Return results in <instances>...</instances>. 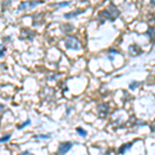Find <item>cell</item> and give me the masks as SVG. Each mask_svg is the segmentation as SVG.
I'll list each match as a JSON object with an SVG mask.
<instances>
[{
    "label": "cell",
    "instance_id": "obj_1",
    "mask_svg": "<svg viewBox=\"0 0 155 155\" xmlns=\"http://www.w3.org/2000/svg\"><path fill=\"white\" fill-rule=\"evenodd\" d=\"M120 16V12L117 9V7L113 3L110 4V6L106 8L104 11L101 12L98 14V19L101 20V23H104L106 20H109L111 22H114Z\"/></svg>",
    "mask_w": 155,
    "mask_h": 155
},
{
    "label": "cell",
    "instance_id": "obj_2",
    "mask_svg": "<svg viewBox=\"0 0 155 155\" xmlns=\"http://www.w3.org/2000/svg\"><path fill=\"white\" fill-rule=\"evenodd\" d=\"M65 47L69 50H74L78 51L79 49L82 48V45L80 41L78 38H76L74 36H68L65 39Z\"/></svg>",
    "mask_w": 155,
    "mask_h": 155
},
{
    "label": "cell",
    "instance_id": "obj_3",
    "mask_svg": "<svg viewBox=\"0 0 155 155\" xmlns=\"http://www.w3.org/2000/svg\"><path fill=\"white\" fill-rule=\"evenodd\" d=\"M71 147H72V143H71V142H64V143H61L59 145V148H58V154L59 155L66 154L67 152L71 149Z\"/></svg>",
    "mask_w": 155,
    "mask_h": 155
},
{
    "label": "cell",
    "instance_id": "obj_4",
    "mask_svg": "<svg viewBox=\"0 0 155 155\" xmlns=\"http://www.w3.org/2000/svg\"><path fill=\"white\" fill-rule=\"evenodd\" d=\"M97 111H98L99 117L101 118H104L107 115V113H109V104H99L98 107H97Z\"/></svg>",
    "mask_w": 155,
    "mask_h": 155
},
{
    "label": "cell",
    "instance_id": "obj_5",
    "mask_svg": "<svg viewBox=\"0 0 155 155\" xmlns=\"http://www.w3.org/2000/svg\"><path fill=\"white\" fill-rule=\"evenodd\" d=\"M85 12V9H82V11H76V12H67V14L64 15V17H65L66 19H71V18H74V17H77L78 15L80 14H83V12Z\"/></svg>",
    "mask_w": 155,
    "mask_h": 155
},
{
    "label": "cell",
    "instance_id": "obj_6",
    "mask_svg": "<svg viewBox=\"0 0 155 155\" xmlns=\"http://www.w3.org/2000/svg\"><path fill=\"white\" fill-rule=\"evenodd\" d=\"M132 145H134V142H132V143H129V144H124V145H122L121 147H120L119 148V153L120 154H124L125 153V152L127 151V150H129L131 148V146Z\"/></svg>",
    "mask_w": 155,
    "mask_h": 155
},
{
    "label": "cell",
    "instance_id": "obj_7",
    "mask_svg": "<svg viewBox=\"0 0 155 155\" xmlns=\"http://www.w3.org/2000/svg\"><path fill=\"white\" fill-rule=\"evenodd\" d=\"M76 130H77V132H78V134H79L81 137H86V136H87V131L85 130V129L82 128V127H78Z\"/></svg>",
    "mask_w": 155,
    "mask_h": 155
},
{
    "label": "cell",
    "instance_id": "obj_8",
    "mask_svg": "<svg viewBox=\"0 0 155 155\" xmlns=\"http://www.w3.org/2000/svg\"><path fill=\"white\" fill-rule=\"evenodd\" d=\"M31 123V121H30V119H27L26 121L24 122V123H22V124H20V125L18 126V129H23L24 127H26L27 125H29V124Z\"/></svg>",
    "mask_w": 155,
    "mask_h": 155
},
{
    "label": "cell",
    "instance_id": "obj_9",
    "mask_svg": "<svg viewBox=\"0 0 155 155\" xmlns=\"http://www.w3.org/2000/svg\"><path fill=\"white\" fill-rule=\"evenodd\" d=\"M140 85H142L141 82H132V83L129 85V89L134 90V89H136L137 87H139Z\"/></svg>",
    "mask_w": 155,
    "mask_h": 155
},
{
    "label": "cell",
    "instance_id": "obj_10",
    "mask_svg": "<svg viewBox=\"0 0 155 155\" xmlns=\"http://www.w3.org/2000/svg\"><path fill=\"white\" fill-rule=\"evenodd\" d=\"M27 6H29L28 2H22V3L19 5V9H20V11H24V9L27 8Z\"/></svg>",
    "mask_w": 155,
    "mask_h": 155
},
{
    "label": "cell",
    "instance_id": "obj_11",
    "mask_svg": "<svg viewBox=\"0 0 155 155\" xmlns=\"http://www.w3.org/2000/svg\"><path fill=\"white\" fill-rule=\"evenodd\" d=\"M11 134H6V136H4V137H1V143H4V142H7L9 139H11Z\"/></svg>",
    "mask_w": 155,
    "mask_h": 155
},
{
    "label": "cell",
    "instance_id": "obj_12",
    "mask_svg": "<svg viewBox=\"0 0 155 155\" xmlns=\"http://www.w3.org/2000/svg\"><path fill=\"white\" fill-rule=\"evenodd\" d=\"M34 137H35V139H45V140H47V139H50L51 136H49V134H48V136H46V134H42V136H41V134H39V136H35Z\"/></svg>",
    "mask_w": 155,
    "mask_h": 155
},
{
    "label": "cell",
    "instance_id": "obj_13",
    "mask_svg": "<svg viewBox=\"0 0 155 155\" xmlns=\"http://www.w3.org/2000/svg\"><path fill=\"white\" fill-rule=\"evenodd\" d=\"M68 4H71V1H68V2H62V3L54 4V6H66V5H68Z\"/></svg>",
    "mask_w": 155,
    "mask_h": 155
},
{
    "label": "cell",
    "instance_id": "obj_14",
    "mask_svg": "<svg viewBox=\"0 0 155 155\" xmlns=\"http://www.w3.org/2000/svg\"><path fill=\"white\" fill-rule=\"evenodd\" d=\"M21 155H34V154H32L31 152H29V151H25V152H23Z\"/></svg>",
    "mask_w": 155,
    "mask_h": 155
},
{
    "label": "cell",
    "instance_id": "obj_15",
    "mask_svg": "<svg viewBox=\"0 0 155 155\" xmlns=\"http://www.w3.org/2000/svg\"><path fill=\"white\" fill-rule=\"evenodd\" d=\"M151 4H153V5H155V1H151Z\"/></svg>",
    "mask_w": 155,
    "mask_h": 155
}]
</instances>
